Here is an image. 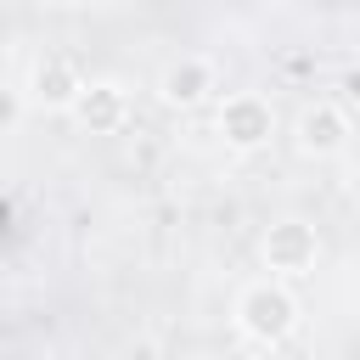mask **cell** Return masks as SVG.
I'll return each instance as SVG.
<instances>
[{
	"label": "cell",
	"instance_id": "cell-4",
	"mask_svg": "<svg viewBox=\"0 0 360 360\" xmlns=\"http://www.w3.org/2000/svg\"><path fill=\"white\" fill-rule=\"evenodd\" d=\"M259 253H264V270H276V276H309L321 259V231L304 219H276L264 231Z\"/></svg>",
	"mask_w": 360,
	"mask_h": 360
},
{
	"label": "cell",
	"instance_id": "cell-6",
	"mask_svg": "<svg viewBox=\"0 0 360 360\" xmlns=\"http://www.w3.org/2000/svg\"><path fill=\"white\" fill-rule=\"evenodd\" d=\"M349 135H354V124H349V112L338 101H309L292 118V141H298L304 158H338L349 146Z\"/></svg>",
	"mask_w": 360,
	"mask_h": 360
},
{
	"label": "cell",
	"instance_id": "cell-3",
	"mask_svg": "<svg viewBox=\"0 0 360 360\" xmlns=\"http://www.w3.org/2000/svg\"><path fill=\"white\" fill-rule=\"evenodd\" d=\"M214 90H219V68H214V56H197V51L163 62V73H158V101L174 112H197Z\"/></svg>",
	"mask_w": 360,
	"mask_h": 360
},
{
	"label": "cell",
	"instance_id": "cell-1",
	"mask_svg": "<svg viewBox=\"0 0 360 360\" xmlns=\"http://www.w3.org/2000/svg\"><path fill=\"white\" fill-rule=\"evenodd\" d=\"M236 326H242L253 343L276 349V343H287V338L298 332V298H292L281 281H248V287L236 292Z\"/></svg>",
	"mask_w": 360,
	"mask_h": 360
},
{
	"label": "cell",
	"instance_id": "cell-2",
	"mask_svg": "<svg viewBox=\"0 0 360 360\" xmlns=\"http://www.w3.org/2000/svg\"><path fill=\"white\" fill-rule=\"evenodd\" d=\"M214 129H219V141L231 152H264L270 135H276V107L259 90H231L219 101V112H214Z\"/></svg>",
	"mask_w": 360,
	"mask_h": 360
},
{
	"label": "cell",
	"instance_id": "cell-7",
	"mask_svg": "<svg viewBox=\"0 0 360 360\" xmlns=\"http://www.w3.org/2000/svg\"><path fill=\"white\" fill-rule=\"evenodd\" d=\"M79 84H84V73H79L68 56H39V62H34V73H28L34 101H39V107H51V112H68V107H73V96H79Z\"/></svg>",
	"mask_w": 360,
	"mask_h": 360
},
{
	"label": "cell",
	"instance_id": "cell-5",
	"mask_svg": "<svg viewBox=\"0 0 360 360\" xmlns=\"http://www.w3.org/2000/svg\"><path fill=\"white\" fill-rule=\"evenodd\" d=\"M68 112H73L79 129H90V135H118V129L129 124V84H124V79H84Z\"/></svg>",
	"mask_w": 360,
	"mask_h": 360
},
{
	"label": "cell",
	"instance_id": "cell-9",
	"mask_svg": "<svg viewBox=\"0 0 360 360\" xmlns=\"http://www.w3.org/2000/svg\"><path fill=\"white\" fill-rule=\"evenodd\" d=\"M191 360H214V354H191Z\"/></svg>",
	"mask_w": 360,
	"mask_h": 360
},
{
	"label": "cell",
	"instance_id": "cell-8",
	"mask_svg": "<svg viewBox=\"0 0 360 360\" xmlns=\"http://www.w3.org/2000/svg\"><path fill=\"white\" fill-rule=\"evenodd\" d=\"M17 124H22V90L0 79V135H11Z\"/></svg>",
	"mask_w": 360,
	"mask_h": 360
}]
</instances>
